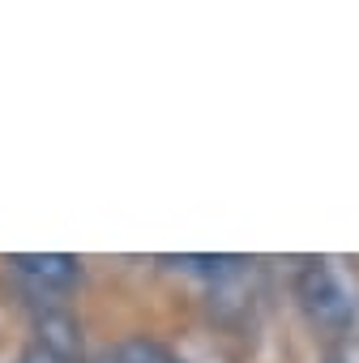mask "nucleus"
Returning a JSON list of instances; mask_svg holds the SVG:
<instances>
[{"instance_id": "obj_1", "label": "nucleus", "mask_w": 359, "mask_h": 363, "mask_svg": "<svg viewBox=\"0 0 359 363\" xmlns=\"http://www.w3.org/2000/svg\"><path fill=\"white\" fill-rule=\"evenodd\" d=\"M295 295L308 320L325 333L359 329V282L342 269V261H304L295 274Z\"/></svg>"}, {"instance_id": "obj_3", "label": "nucleus", "mask_w": 359, "mask_h": 363, "mask_svg": "<svg viewBox=\"0 0 359 363\" xmlns=\"http://www.w3.org/2000/svg\"><path fill=\"white\" fill-rule=\"evenodd\" d=\"M90 363H175V354L167 346H158L154 337H120V342L103 346Z\"/></svg>"}, {"instance_id": "obj_4", "label": "nucleus", "mask_w": 359, "mask_h": 363, "mask_svg": "<svg viewBox=\"0 0 359 363\" xmlns=\"http://www.w3.org/2000/svg\"><path fill=\"white\" fill-rule=\"evenodd\" d=\"M18 363H82V359H69V354H60V350H48V346H39V342H35V346H31V350H26Z\"/></svg>"}, {"instance_id": "obj_2", "label": "nucleus", "mask_w": 359, "mask_h": 363, "mask_svg": "<svg viewBox=\"0 0 359 363\" xmlns=\"http://www.w3.org/2000/svg\"><path fill=\"white\" fill-rule=\"evenodd\" d=\"M13 282L39 299L43 308H60L65 295L82 282V261L77 257H65V252H39V257H9L5 261Z\"/></svg>"}]
</instances>
